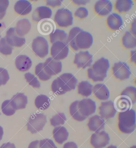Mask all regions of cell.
Segmentation results:
<instances>
[{"label":"cell","instance_id":"obj_1","mask_svg":"<svg viewBox=\"0 0 136 148\" xmlns=\"http://www.w3.org/2000/svg\"><path fill=\"white\" fill-rule=\"evenodd\" d=\"M67 40L71 48L76 51L90 48L93 42V37L90 33L78 27L70 30Z\"/></svg>","mask_w":136,"mask_h":148},{"label":"cell","instance_id":"obj_2","mask_svg":"<svg viewBox=\"0 0 136 148\" xmlns=\"http://www.w3.org/2000/svg\"><path fill=\"white\" fill-rule=\"evenodd\" d=\"M78 80L72 74L65 73L55 79L51 85L52 91L57 95H62L74 90Z\"/></svg>","mask_w":136,"mask_h":148},{"label":"cell","instance_id":"obj_3","mask_svg":"<svg viewBox=\"0 0 136 148\" xmlns=\"http://www.w3.org/2000/svg\"><path fill=\"white\" fill-rule=\"evenodd\" d=\"M109 68L107 59L101 58L95 62L88 69V78L94 82L103 81L107 77V72Z\"/></svg>","mask_w":136,"mask_h":148},{"label":"cell","instance_id":"obj_4","mask_svg":"<svg viewBox=\"0 0 136 148\" xmlns=\"http://www.w3.org/2000/svg\"><path fill=\"white\" fill-rule=\"evenodd\" d=\"M118 127L122 133L130 134L136 128L135 112L129 109L124 112H119L118 115Z\"/></svg>","mask_w":136,"mask_h":148},{"label":"cell","instance_id":"obj_5","mask_svg":"<svg viewBox=\"0 0 136 148\" xmlns=\"http://www.w3.org/2000/svg\"><path fill=\"white\" fill-rule=\"evenodd\" d=\"M47 123L46 116L42 113H35L30 116L27 123V130L35 134L43 130Z\"/></svg>","mask_w":136,"mask_h":148},{"label":"cell","instance_id":"obj_6","mask_svg":"<svg viewBox=\"0 0 136 148\" xmlns=\"http://www.w3.org/2000/svg\"><path fill=\"white\" fill-rule=\"evenodd\" d=\"M73 20L72 12L67 9H59L55 15V21L61 27L66 28L71 25Z\"/></svg>","mask_w":136,"mask_h":148},{"label":"cell","instance_id":"obj_7","mask_svg":"<svg viewBox=\"0 0 136 148\" xmlns=\"http://www.w3.org/2000/svg\"><path fill=\"white\" fill-rule=\"evenodd\" d=\"M69 49L67 44L57 42L53 44L51 48V55L53 59L58 60H63L68 55Z\"/></svg>","mask_w":136,"mask_h":148},{"label":"cell","instance_id":"obj_8","mask_svg":"<svg viewBox=\"0 0 136 148\" xmlns=\"http://www.w3.org/2000/svg\"><path fill=\"white\" fill-rule=\"evenodd\" d=\"M32 48L35 54L40 58H44L49 52L48 42L45 38L38 36L33 40Z\"/></svg>","mask_w":136,"mask_h":148},{"label":"cell","instance_id":"obj_9","mask_svg":"<svg viewBox=\"0 0 136 148\" xmlns=\"http://www.w3.org/2000/svg\"><path fill=\"white\" fill-rule=\"evenodd\" d=\"M112 71L115 77L120 80L129 79L131 73L129 66L124 62L115 63L112 68Z\"/></svg>","mask_w":136,"mask_h":148},{"label":"cell","instance_id":"obj_10","mask_svg":"<svg viewBox=\"0 0 136 148\" xmlns=\"http://www.w3.org/2000/svg\"><path fill=\"white\" fill-rule=\"evenodd\" d=\"M109 140V134L102 131L93 133L91 136L90 143L94 148H103L108 144Z\"/></svg>","mask_w":136,"mask_h":148},{"label":"cell","instance_id":"obj_11","mask_svg":"<svg viewBox=\"0 0 136 148\" xmlns=\"http://www.w3.org/2000/svg\"><path fill=\"white\" fill-rule=\"evenodd\" d=\"M78 108L81 114L87 118L95 113L96 106L95 101L90 99H86L79 101Z\"/></svg>","mask_w":136,"mask_h":148},{"label":"cell","instance_id":"obj_12","mask_svg":"<svg viewBox=\"0 0 136 148\" xmlns=\"http://www.w3.org/2000/svg\"><path fill=\"white\" fill-rule=\"evenodd\" d=\"M93 56L88 51L80 52L76 54L73 63L78 68L85 69L91 65Z\"/></svg>","mask_w":136,"mask_h":148},{"label":"cell","instance_id":"obj_13","mask_svg":"<svg viewBox=\"0 0 136 148\" xmlns=\"http://www.w3.org/2000/svg\"><path fill=\"white\" fill-rule=\"evenodd\" d=\"M43 64L46 72L51 77L59 74L62 70V62L52 58H48Z\"/></svg>","mask_w":136,"mask_h":148},{"label":"cell","instance_id":"obj_14","mask_svg":"<svg viewBox=\"0 0 136 148\" xmlns=\"http://www.w3.org/2000/svg\"><path fill=\"white\" fill-rule=\"evenodd\" d=\"M6 40L7 43L12 47H21L25 44V38L20 37L16 32L14 28H10L6 33Z\"/></svg>","mask_w":136,"mask_h":148},{"label":"cell","instance_id":"obj_15","mask_svg":"<svg viewBox=\"0 0 136 148\" xmlns=\"http://www.w3.org/2000/svg\"><path fill=\"white\" fill-rule=\"evenodd\" d=\"M99 109L101 117L105 119L114 117L117 112L114 103L111 101L102 102Z\"/></svg>","mask_w":136,"mask_h":148},{"label":"cell","instance_id":"obj_16","mask_svg":"<svg viewBox=\"0 0 136 148\" xmlns=\"http://www.w3.org/2000/svg\"><path fill=\"white\" fill-rule=\"evenodd\" d=\"M38 28V32L41 35H50L56 30V25L52 19L46 18L40 21Z\"/></svg>","mask_w":136,"mask_h":148},{"label":"cell","instance_id":"obj_17","mask_svg":"<svg viewBox=\"0 0 136 148\" xmlns=\"http://www.w3.org/2000/svg\"><path fill=\"white\" fill-rule=\"evenodd\" d=\"M113 5L109 1L101 0L95 3L94 10L98 15L105 16L112 12Z\"/></svg>","mask_w":136,"mask_h":148},{"label":"cell","instance_id":"obj_18","mask_svg":"<svg viewBox=\"0 0 136 148\" xmlns=\"http://www.w3.org/2000/svg\"><path fill=\"white\" fill-rule=\"evenodd\" d=\"M104 120L99 116L96 115L90 117L88 126L89 130L93 132H98L105 129Z\"/></svg>","mask_w":136,"mask_h":148},{"label":"cell","instance_id":"obj_19","mask_svg":"<svg viewBox=\"0 0 136 148\" xmlns=\"http://www.w3.org/2000/svg\"><path fill=\"white\" fill-rule=\"evenodd\" d=\"M52 15V11L50 8L45 6H41L35 9L32 17L33 20L39 22L42 20L50 18Z\"/></svg>","mask_w":136,"mask_h":148},{"label":"cell","instance_id":"obj_20","mask_svg":"<svg viewBox=\"0 0 136 148\" xmlns=\"http://www.w3.org/2000/svg\"><path fill=\"white\" fill-rule=\"evenodd\" d=\"M16 68L20 71L24 72L29 70L32 65V61L29 57L25 55L18 56L15 60Z\"/></svg>","mask_w":136,"mask_h":148},{"label":"cell","instance_id":"obj_21","mask_svg":"<svg viewBox=\"0 0 136 148\" xmlns=\"http://www.w3.org/2000/svg\"><path fill=\"white\" fill-rule=\"evenodd\" d=\"M92 91L97 98L102 101L107 100L109 97V91L105 84H96L93 87Z\"/></svg>","mask_w":136,"mask_h":148},{"label":"cell","instance_id":"obj_22","mask_svg":"<svg viewBox=\"0 0 136 148\" xmlns=\"http://www.w3.org/2000/svg\"><path fill=\"white\" fill-rule=\"evenodd\" d=\"M10 102L16 110L25 109L28 103L27 97L24 94L18 93L13 96Z\"/></svg>","mask_w":136,"mask_h":148},{"label":"cell","instance_id":"obj_23","mask_svg":"<svg viewBox=\"0 0 136 148\" xmlns=\"http://www.w3.org/2000/svg\"><path fill=\"white\" fill-rule=\"evenodd\" d=\"M14 10L18 14L21 15L29 14L32 9V5L25 0H20L16 2L14 5Z\"/></svg>","mask_w":136,"mask_h":148},{"label":"cell","instance_id":"obj_24","mask_svg":"<svg viewBox=\"0 0 136 148\" xmlns=\"http://www.w3.org/2000/svg\"><path fill=\"white\" fill-rule=\"evenodd\" d=\"M31 27V23L29 20L25 18L20 20L16 24V32L18 36L22 37L29 33Z\"/></svg>","mask_w":136,"mask_h":148},{"label":"cell","instance_id":"obj_25","mask_svg":"<svg viewBox=\"0 0 136 148\" xmlns=\"http://www.w3.org/2000/svg\"><path fill=\"white\" fill-rule=\"evenodd\" d=\"M54 138L57 143L62 144L66 141L69 136V133L66 128L62 126L56 127L53 131Z\"/></svg>","mask_w":136,"mask_h":148},{"label":"cell","instance_id":"obj_26","mask_svg":"<svg viewBox=\"0 0 136 148\" xmlns=\"http://www.w3.org/2000/svg\"><path fill=\"white\" fill-rule=\"evenodd\" d=\"M107 24L110 29L113 31L119 30L122 25L121 16L117 13H112L107 18Z\"/></svg>","mask_w":136,"mask_h":148},{"label":"cell","instance_id":"obj_27","mask_svg":"<svg viewBox=\"0 0 136 148\" xmlns=\"http://www.w3.org/2000/svg\"><path fill=\"white\" fill-rule=\"evenodd\" d=\"M119 98H117L115 101L114 106L117 111L120 112H124L129 110L132 104L127 99L120 95Z\"/></svg>","mask_w":136,"mask_h":148},{"label":"cell","instance_id":"obj_28","mask_svg":"<svg viewBox=\"0 0 136 148\" xmlns=\"http://www.w3.org/2000/svg\"><path fill=\"white\" fill-rule=\"evenodd\" d=\"M122 45L126 49L134 48L136 46V36L131 32H126L122 39Z\"/></svg>","mask_w":136,"mask_h":148},{"label":"cell","instance_id":"obj_29","mask_svg":"<svg viewBox=\"0 0 136 148\" xmlns=\"http://www.w3.org/2000/svg\"><path fill=\"white\" fill-rule=\"evenodd\" d=\"M92 89L93 85L88 81H82L78 85V93L83 96H90L92 94Z\"/></svg>","mask_w":136,"mask_h":148},{"label":"cell","instance_id":"obj_30","mask_svg":"<svg viewBox=\"0 0 136 148\" xmlns=\"http://www.w3.org/2000/svg\"><path fill=\"white\" fill-rule=\"evenodd\" d=\"M49 98L45 95H40L38 96L35 100V105L37 109L45 110L48 109L50 105Z\"/></svg>","mask_w":136,"mask_h":148},{"label":"cell","instance_id":"obj_31","mask_svg":"<svg viewBox=\"0 0 136 148\" xmlns=\"http://www.w3.org/2000/svg\"><path fill=\"white\" fill-rule=\"evenodd\" d=\"M50 42L52 44L57 42H62L66 44L67 43V34L63 30L56 29L50 35Z\"/></svg>","mask_w":136,"mask_h":148},{"label":"cell","instance_id":"obj_32","mask_svg":"<svg viewBox=\"0 0 136 148\" xmlns=\"http://www.w3.org/2000/svg\"><path fill=\"white\" fill-rule=\"evenodd\" d=\"M133 5L131 0H118L115 4V9L119 13H124L129 11Z\"/></svg>","mask_w":136,"mask_h":148},{"label":"cell","instance_id":"obj_33","mask_svg":"<svg viewBox=\"0 0 136 148\" xmlns=\"http://www.w3.org/2000/svg\"><path fill=\"white\" fill-rule=\"evenodd\" d=\"M78 101H75L71 104L69 107V112L71 115L75 120L78 121H83L87 118L83 116L79 110L78 108Z\"/></svg>","mask_w":136,"mask_h":148},{"label":"cell","instance_id":"obj_34","mask_svg":"<svg viewBox=\"0 0 136 148\" xmlns=\"http://www.w3.org/2000/svg\"><path fill=\"white\" fill-rule=\"evenodd\" d=\"M121 96L127 99L133 105L136 101V88L133 86L128 87L122 92Z\"/></svg>","mask_w":136,"mask_h":148},{"label":"cell","instance_id":"obj_35","mask_svg":"<svg viewBox=\"0 0 136 148\" xmlns=\"http://www.w3.org/2000/svg\"><path fill=\"white\" fill-rule=\"evenodd\" d=\"M1 109L3 113L8 116L13 115L16 110L11 104L10 100H6L3 102Z\"/></svg>","mask_w":136,"mask_h":148},{"label":"cell","instance_id":"obj_36","mask_svg":"<svg viewBox=\"0 0 136 148\" xmlns=\"http://www.w3.org/2000/svg\"><path fill=\"white\" fill-rule=\"evenodd\" d=\"M35 74L41 81H48L51 78L44 70L43 63H40L36 65L35 68Z\"/></svg>","mask_w":136,"mask_h":148},{"label":"cell","instance_id":"obj_37","mask_svg":"<svg viewBox=\"0 0 136 148\" xmlns=\"http://www.w3.org/2000/svg\"><path fill=\"white\" fill-rule=\"evenodd\" d=\"M66 120V116L63 113H58L50 119L51 125L53 127L63 125Z\"/></svg>","mask_w":136,"mask_h":148},{"label":"cell","instance_id":"obj_38","mask_svg":"<svg viewBox=\"0 0 136 148\" xmlns=\"http://www.w3.org/2000/svg\"><path fill=\"white\" fill-rule=\"evenodd\" d=\"M13 47L7 43L5 38L0 40V52L4 55H11Z\"/></svg>","mask_w":136,"mask_h":148},{"label":"cell","instance_id":"obj_39","mask_svg":"<svg viewBox=\"0 0 136 148\" xmlns=\"http://www.w3.org/2000/svg\"><path fill=\"white\" fill-rule=\"evenodd\" d=\"M24 77L26 81L31 86H33L34 88H40V82L34 75L30 73H26L24 74Z\"/></svg>","mask_w":136,"mask_h":148},{"label":"cell","instance_id":"obj_40","mask_svg":"<svg viewBox=\"0 0 136 148\" xmlns=\"http://www.w3.org/2000/svg\"><path fill=\"white\" fill-rule=\"evenodd\" d=\"M9 78L8 71L5 69L0 67V86L6 84Z\"/></svg>","mask_w":136,"mask_h":148},{"label":"cell","instance_id":"obj_41","mask_svg":"<svg viewBox=\"0 0 136 148\" xmlns=\"http://www.w3.org/2000/svg\"><path fill=\"white\" fill-rule=\"evenodd\" d=\"M39 146L40 148H57L54 142L52 140L48 138L40 140Z\"/></svg>","mask_w":136,"mask_h":148},{"label":"cell","instance_id":"obj_42","mask_svg":"<svg viewBox=\"0 0 136 148\" xmlns=\"http://www.w3.org/2000/svg\"><path fill=\"white\" fill-rule=\"evenodd\" d=\"M88 11L84 7H81L76 10L74 15L80 19H84L88 16Z\"/></svg>","mask_w":136,"mask_h":148},{"label":"cell","instance_id":"obj_43","mask_svg":"<svg viewBox=\"0 0 136 148\" xmlns=\"http://www.w3.org/2000/svg\"><path fill=\"white\" fill-rule=\"evenodd\" d=\"M9 5L8 0H0V13H6V10Z\"/></svg>","mask_w":136,"mask_h":148},{"label":"cell","instance_id":"obj_44","mask_svg":"<svg viewBox=\"0 0 136 148\" xmlns=\"http://www.w3.org/2000/svg\"><path fill=\"white\" fill-rule=\"evenodd\" d=\"M63 1H47L46 4L48 6H50L54 8V7H58L61 6Z\"/></svg>","mask_w":136,"mask_h":148},{"label":"cell","instance_id":"obj_45","mask_svg":"<svg viewBox=\"0 0 136 148\" xmlns=\"http://www.w3.org/2000/svg\"><path fill=\"white\" fill-rule=\"evenodd\" d=\"M63 148H78L77 145L73 142H69L65 144Z\"/></svg>","mask_w":136,"mask_h":148},{"label":"cell","instance_id":"obj_46","mask_svg":"<svg viewBox=\"0 0 136 148\" xmlns=\"http://www.w3.org/2000/svg\"><path fill=\"white\" fill-rule=\"evenodd\" d=\"M40 141L36 140L33 141L30 144L28 148H40L39 146Z\"/></svg>","mask_w":136,"mask_h":148},{"label":"cell","instance_id":"obj_47","mask_svg":"<svg viewBox=\"0 0 136 148\" xmlns=\"http://www.w3.org/2000/svg\"><path fill=\"white\" fill-rule=\"evenodd\" d=\"M0 148H16V147L14 144L8 142L3 144L0 147Z\"/></svg>","mask_w":136,"mask_h":148},{"label":"cell","instance_id":"obj_48","mask_svg":"<svg viewBox=\"0 0 136 148\" xmlns=\"http://www.w3.org/2000/svg\"><path fill=\"white\" fill-rule=\"evenodd\" d=\"M131 60L132 62H134L136 64V51H132L131 52Z\"/></svg>","mask_w":136,"mask_h":148},{"label":"cell","instance_id":"obj_49","mask_svg":"<svg viewBox=\"0 0 136 148\" xmlns=\"http://www.w3.org/2000/svg\"><path fill=\"white\" fill-rule=\"evenodd\" d=\"M73 3L78 5H85L89 3V1H73Z\"/></svg>","mask_w":136,"mask_h":148},{"label":"cell","instance_id":"obj_50","mask_svg":"<svg viewBox=\"0 0 136 148\" xmlns=\"http://www.w3.org/2000/svg\"><path fill=\"white\" fill-rule=\"evenodd\" d=\"M131 33L133 35L136 36V19H135L132 23L131 27Z\"/></svg>","mask_w":136,"mask_h":148},{"label":"cell","instance_id":"obj_51","mask_svg":"<svg viewBox=\"0 0 136 148\" xmlns=\"http://www.w3.org/2000/svg\"><path fill=\"white\" fill-rule=\"evenodd\" d=\"M3 134V129L1 126H0V141L2 139Z\"/></svg>","mask_w":136,"mask_h":148},{"label":"cell","instance_id":"obj_52","mask_svg":"<svg viewBox=\"0 0 136 148\" xmlns=\"http://www.w3.org/2000/svg\"><path fill=\"white\" fill-rule=\"evenodd\" d=\"M5 14H6V13H0V20L4 17Z\"/></svg>","mask_w":136,"mask_h":148},{"label":"cell","instance_id":"obj_53","mask_svg":"<svg viewBox=\"0 0 136 148\" xmlns=\"http://www.w3.org/2000/svg\"><path fill=\"white\" fill-rule=\"evenodd\" d=\"M107 148H117V147L116 146H115L111 145L109 146Z\"/></svg>","mask_w":136,"mask_h":148},{"label":"cell","instance_id":"obj_54","mask_svg":"<svg viewBox=\"0 0 136 148\" xmlns=\"http://www.w3.org/2000/svg\"><path fill=\"white\" fill-rule=\"evenodd\" d=\"M130 148H136V146H133L131 147Z\"/></svg>","mask_w":136,"mask_h":148},{"label":"cell","instance_id":"obj_55","mask_svg":"<svg viewBox=\"0 0 136 148\" xmlns=\"http://www.w3.org/2000/svg\"><path fill=\"white\" fill-rule=\"evenodd\" d=\"M1 34H0V38H1Z\"/></svg>","mask_w":136,"mask_h":148},{"label":"cell","instance_id":"obj_56","mask_svg":"<svg viewBox=\"0 0 136 148\" xmlns=\"http://www.w3.org/2000/svg\"><path fill=\"white\" fill-rule=\"evenodd\" d=\"M0 115H1V113H0Z\"/></svg>","mask_w":136,"mask_h":148}]
</instances>
